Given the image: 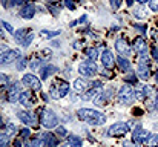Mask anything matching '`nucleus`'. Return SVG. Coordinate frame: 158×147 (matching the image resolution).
I'll return each instance as SVG.
<instances>
[{
    "mask_svg": "<svg viewBox=\"0 0 158 147\" xmlns=\"http://www.w3.org/2000/svg\"><path fill=\"white\" fill-rule=\"evenodd\" d=\"M77 118L91 126H100V124L106 123V116L103 113H100L98 110H94V109H88V107H81L80 110H77Z\"/></svg>",
    "mask_w": 158,
    "mask_h": 147,
    "instance_id": "nucleus-1",
    "label": "nucleus"
},
{
    "mask_svg": "<svg viewBox=\"0 0 158 147\" xmlns=\"http://www.w3.org/2000/svg\"><path fill=\"white\" fill-rule=\"evenodd\" d=\"M40 121H42V126L46 127V129H52V127L58 126V116H57V113L54 112L52 109H48V107L42 110Z\"/></svg>",
    "mask_w": 158,
    "mask_h": 147,
    "instance_id": "nucleus-2",
    "label": "nucleus"
},
{
    "mask_svg": "<svg viewBox=\"0 0 158 147\" xmlns=\"http://www.w3.org/2000/svg\"><path fill=\"white\" fill-rule=\"evenodd\" d=\"M69 92V84L66 81H55L54 84H51V89H49V94L54 100H60L64 95H68Z\"/></svg>",
    "mask_w": 158,
    "mask_h": 147,
    "instance_id": "nucleus-3",
    "label": "nucleus"
},
{
    "mask_svg": "<svg viewBox=\"0 0 158 147\" xmlns=\"http://www.w3.org/2000/svg\"><path fill=\"white\" fill-rule=\"evenodd\" d=\"M135 100V95H134V91L129 84H124L120 91H118V101L124 106H129L132 104V101Z\"/></svg>",
    "mask_w": 158,
    "mask_h": 147,
    "instance_id": "nucleus-4",
    "label": "nucleus"
},
{
    "mask_svg": "<svg viewBox=\"0 0 158 147\" xmlns=\"http://www.w3.org/2000/svg\"><path fill=\"white\" fill-rule=\"evenodd\" d=\"M97 64L92 61V60H86V61H81L80 66H78V72L83 75V77H94L97 75Z\"/></svg>",
    "mask_w": 158,
    "mask_h": 147,
    "instance_id": "nucleus-5",
    "label": "nucleus"
},
{
    "mask_svg": "<svg viewBox=\"0 0 158 147\" xmlns=\"http://www.w3.org/2000/svg\"><path fill=\"white\" fill-rule=\"evenodd\" d=\"M129 132V124L127 123H114L109 129H107V137H115V138H118V137H123V135H126Z\"/></svg>",
    "mask_w": 158,
    "mask_h": 147,
    "instance_id": "nucleus-6",
    "label": "nucleus"
},
{
    "mask_svg": "<svg viewBox=\"0 0 158 147\" xmlns=\"http://www.w3.org/2000/svg\"><path fill=\"white\" fill-rule=\"evenodd\" d=\"M20 55L22 54L19 49H6L5 52L0 54V64H11L12 61H17Z\"/></svg>",
    "mask_w": 158,
    "mask_h": 147,
    "instance_id": "nucleus-7",
    "label": "nucleus"
},
{
    "mask_svg": "<svg viewBox=\"0 0 158 147\" xmlns=\"http://www.w3.org/2000/svg\"><path fill=\"white\" fill-rule=\"evenodd\" d=\"M22 83H23L28 89H32V91H40V89H42V81H40V78H37L34 74H25L23 78H22Z\"/></svg>",
    "mask_w": 158,
    "mask_h": 147,
    "instance_id": "nucleus-8",
    "label": "nucleus"
},
{
    "mask_svg": "<svg viewBox=\"0 0 158 147\" xmlns=\"http://www.w3.org/2000/svg\"><path fill=\"white\" fill-rule=\"evenodd\" d=\"M100 92H103V83H102V81H94V83L89 86V91L85 94L83 100L89 101V100H92V98L97 97Z\"/></svg>",
    "mask_w": 158,
    "mask_h": 147,
    "instance_id": "nucleus-9",
    "label": "nucleus"
},
{
    "mask_svg": "<svg viewBox=\"0 0 158 147\" xmlns=\"http://www.w3.org/2000/svg\"><path fill=\"white\" fill-rule=\"evenodd\" d=\"M148 135H149V132H148V130H144L141 124H138V126L135 127V130H134V137H132L134 144H135V146H138V144L144 143V140L148 138Z\"/></svg>",
    "mask_w": 158,
    "mask_h": 147,
    "instance_id": "nucleus-10",
    "label": "nucleus"
},
{
    "mask_svg": "<svg viewBox=\"0 0 158 147\" xmlns=\"http://www.w3.org/2000/svg\"><path fill=\"white\" fill-rule=\"evenodd\" d=\"M20 95H22V92H20V84L15 81V83H12V84L9 86V89H8V100H9L11 103H15V101H19Z\"/></svg>",
    "mask_w": 158,
    "mask_h": 147,
    "instance_id": "nucleus-11",
    "label": "nucleus"
},
{
    "mask_svg": "<svg viewBox=\"0 0 158 147\" xmlns=\"http://www.w3.org/2000/svg\"><path fill=\"white\" fill-rule=\"evenodd\" d=\"M102 64L105 66L106 69H112V67H114V64H115L114 54H112L109 49H106L105 52L102 54Z\"/></svg>",
    "mask_w": 158,
    "mask_h": 147,
    "instance_id": "nucleus-12",
    "label": "nucleus"
},
{
    "mask_svg": "<svg viewBox=\"0 0 158 147\" xmlns=\"http://www.w3.org/2000/svg\"><path fill=\"white\" fill-rule=\"evenodd\" d=\"M115 49H117V52L121 55V57H127L129 55V52H131V49H129V45H127V42L124 40V39H117V42H115Z\"/></svg>",
    "mask_w": 158,
    "mask_h": 147,
    "instance_id": "nucleus-13",
    "label": "nucleus"
},
{
    "mask_svg": "<svg viewBox=\"0 0 158 147\" xmlns=\"http://www.w3.org/2000/svg\"><path fill=\"white\" fill-rule=\"evenodd\" d=\"M134 49L137 51V54L141 57V55H148V45H146V42H144V39H141V37H138V39H135V42H134Z\"/></svg>",
    "mask_w": 158,
    "mask_h": 147,
    "instance_id": "nucleus-14",
    "label": "nucleus"
},
{
    "mask_svg": "<svg viewBox=\"0 0 158 147\" xmlns=\"http://www.w3.org/2000/svg\"><path fill=\"white\" fill-rule=\"evenodd\" d=\"M137 75L141 80H149L151 78V67H149V64L148 63H140L138 69H137Z\"/></svg>",
    "mask_w": 158,
    "mask_h": 147,
    "instance_id": "nucleus-15",
    "label": "nucleus"
},
{
    "mask_svg": "<svg viewBox=\"0 0 158 147\" xmlns=\"http://www.w3.org/2000/svg\"><path fill=\"white\" fill-rule=\"evenodd\" d=\"M34 14H35V6L34 5H25L22 9H20V17L22 18H25V20H29V18H32L34 17Z\"/></svg>",
    "mask_w": 158,
    "mask_h": 147,
    "instance_id": "nucleus-16",
    "label": "nucleus"
},
{
    "mask_svg": "<svg viewBox=\"0 0 158 147\" xmlns=\"http://www.w3.org/2000/svg\"><path fill=\"white\" fill-rule=\"evenodd\" d=\"M110 97V91H106V92H100L97 97L94 98V104L95 106H98V107H103L106 103H107V100Z\"/></svg>",
    "mask_w": 158,
    "mask_h": 147,
    "instance_id": "nucleus-17",
    "label": "nucleus"
},
{
    "mask_svg": "<svg viewBox=\"0 0 158 147\" xmlns=\"http://www.w3.org/2000/svg\"><path fill=\"white\" fill-rule=\"evenodd\" d=\"M17 118H19L22 123H25L26 126L34 124V118H32V115H31L28 110H20V112H17Z\"/></svg>",
    "mask_w": 158,
    "mask_h": 147,
    "instance_id": "nucleus-18",
    "label": "nucleus"
},
{
    "mask_svg": "<svg viewBox=\"0 0 158 147\" xmlns=\"http://www.w3.org/2000/svg\"><path fill=\"white\" fill-rule=\"evenodd\" d=\"M88 88H89V83H88L85 78H77V80L74 81V89H75V92H78V94L85 92Z\"/></svg>",
    "mask_w": 158,
    "mask_h": 147,
    "instance_id": "nucleus-19",
    "label": "nucleus"
},
{
    "mask_svg": "<svg viewBox=\"0 0 158 147\" xmlns=\"http://www.w3.org/2000/svg\"><path fill=\"white\" fill-rule=\"evenodd\" d=\"M19 101H20L25 107H29V106H32L34 97H32V94H31L29 91H26V92H22V95H20V98H19Z\"/></svg>",
    "mask_w": 158,
    "mask_h": 147,
    "instance_id": "nucleus-20",
    "label": "nucleus"
},
{
    "mask_svg": "<svg viewBox=\"0 0 158 147\" xmlns=\"http://www.w3.org/2000/svg\"><path fill=\"white\" fill-rule=\"evenodd\" d=\"M26 147H46V141H45V137L42 135H39V137H35V138H32L31 141H28L26 143Z\"/></svg>",
    "mask_w": 158,
    "mask_h": 147,
    "instance_id": "nucleus-21",
    "label": "nucleus"
},
{
    "mask_svg": "<svg viewBox=\"0 0 158 147\" xmlns=\"http://www.w3.org/2000/svg\"><path fill=\"white\" fill-rule=\"evenodd\" d=\"M55 72H57V67L52 66V64H48V66H45V67L40 69V78L42 80H46L51 74H55Z\"/></svg>",
    "mask_w": 158,
    "mask_h": 147,
    "instance_id": "nucleus-22",
    "label": "nucleus"
},
{
    "mask_svg": "<svg viewBox=\"0 0 158 147\" xmlns=\"http://www.w3.org/2000/svg\"><path fill=\"white\" fill-rule=\"evenodd\" d=\"M29 34H28V29H19V31H15L14 32V40L17 42V43H20V45H23V42L26 40V37H28Z\"/></svg>",
    "mask_w": 158,
    "mask_h": 147,
    "instance_id": "nucleus-23",
    "label": "nucleus"
},
{
    "mask_svg": "<svg viewBox=\"0 0 158 147\" xmlns=\"http://www.w3.org/2000/svg\"><path fill=\"white\" fill-rule=\"evenodd\" d=\"M68 146L69 147H81L83 146V140L77 135H68Z\"/></svg>",
    "mask_w": 158,
    "mask_h": 147,
    "instance_id": "nucleus-24",
    "label": "nucleus"
},
{
    "mask_svg": "<svg viewBox=\"0 0 158 147\" xmlns=\"http://www.w3.org/2000/svg\"><path fill=\"white\" fill-rule=\"evenodd\" d=\"M117 63H118V66H120V69H121L123 72H131V63H129L127 58L118 57V58H117Z\"/></svg>",
    "mask_w": 158,
    "mask_h": 147,
    "instance_id": "nucleus-25",
    "label": "nucleus"
},
{
    "mask_svg": "<svg viewBox=\"0 0 158 147\" xmlns=\"http://www.w3.org/2000/svg\"><path fill=\"white\" fill-rule=\"evenodd\" d=\"M144 146L146 147H158V135L157 133H149L148 138L144 140Z\"/></svg>",
    "mask_w": 158,
    "mask_h": 147,
    "instance_id": "nucleus-26",
    "label": "nucleus"
},
{
    "mask_svg": "<svg viewBox=\"0 0 158 147\" xmlns=\"http://www.w3.org/2000/svg\"><path fill=\"white\" fill-rule=\"evenodd\" d=\"M45 141H46V147H57L58 146V140L55 138V135L52 133H43Z\"/></svg>",
    "mask_w": 158,
    "mask_h": 147,
    "instance_id": "nucleus-27",
    "label": "nucleus"
},
{
    "mask_svg": "<svg viewBox=\"0 0 158 147\" xmlns=\"http://www.w3.org/2000/svg\"><path fill=\"white\" fill-rule=\"evenodd\" d=\"M60 34H61V31H46V29L40 31V37L45 39V40H49V39H52L55 35H60Z\"/></svg>",
    "mask_w": 158,
    "mask_h": 147,
    "instance_id": "nucleus-28",
    "label": "nucleus"
},
{
    "mask_svg": "<svg viewBox=\"0 0 158 147\" xmlns=\"http://www.w3.org/2000/svg\"><path fill=\"white\" fill-rule=\"evenodd\" d=\"M135 98H138V100H144L146 98V86H143V84H138L137 86V89H135Z\"/></svg>",
    "mask_w": 158,
    "mask_h": 147,
    "instance_id": "nucleus-29",
    "label": "nucleus"
},
{
    "mask_svg": "<svg viewBox=\"0 0 158 147\" xmlns=\"http://www.w3.org/2000/svg\"><path fill=\"white\" fill-rule=\"evenodd\" d=\"M8 144H9V133L6 132L0 133V147H6Z\"/></svg>",
    "mask_w": 158,
    "mask_h": 147,
    "instance_id": "nucleus-30",
    "label": "nucleus"
},
{
    "mask_svg": "<svg viewBox=\"0 0 158 147\" xmlns=\"http://www.w3.org/2000/svg\"><path fill=\"white\" fill-rule=\"evenodd\" d=\"M85 54L91 58V60H95L97 57H98V52H97V49H94V48H88V49H85Z\"/></svg>",
    "mask_w": 158,
    "mask_h": 147,
    "instance_id": "nucleus-31",
    "label": "nucleus"
},
{
    "mask_svg": "<svg viewBox=\"0 0 158 147\" xmlns=\"http://www.w3.org/2000/svg\"><path fill=\"white\" fill-rule=\"evenodd\" d=\"M134 15H135V17H138V18H144V17H146V12H144V9H143V8H138V9H135V11H134Z\"/></svg>",
    "mask_w": 158,
    "mask_h": 147,
    "instance_id": "nucleus-32",
    "label": "nucleus"
},
{
    "mask_svg": "<svg viewBox=\"0 0 158 147\" xmlns=\"http://www.w3.org/2000/svg\"><path fill=\"white\" fill-rule=\"evenodd\" d=\"M8 81H9L8 75H6V74H0V88H2V86H6Z\"/></svg>",
    "mask_w": 158,
    "mask_h": 147,
    "instance_id": "nucleus-33",
    "label": "nucleus"
},
{
    "mask_svg": "<svg viewBox=\"0 0 158 147\" xmlns=\"http://www.w3.org/2000/svg\"><path fill=\"white\" fill-rule=\"evenodd\" d=\"M32 39H34V34H32V32H29V35L26 37V40L23 42V45H22V46H25V48H28V46L31 45V42H32Z\"/></svg>",
    "mask_w": 158,
    "mask_h": 147,
    "instance_id": "nucleus-34",
    "label": "nucleus"
},
{
    "mask_svg": "<svg viewBox=\"0 0 158 147\" xmlns=\"http://www.w3.org/2000/svg\"><path fill=\"white\" fill-rule=\"evenodd\" d=\"M149 8L151 11H158V0H149Z\"/></svg>",
    "mask_w": 158,
    "mask_h": 147,
    "instance_id": "nucleus-35",
    "label": "nucleus"
},
{
    "mask_svg": "<svg viewBox=\"0 0 158 147\" xmlns=\"http://www.w3.org/2000/svg\"><path fill=\"white\" fill-rule=\"evenodd\" d=\"M86 18H88V15H83V17H80L78 20H74V22L71 23V26H77L78 23H83V22H86Z\"/></svg>",
    "mask_w": 158,
    "mask_h": 147,
    "instance_id": "nucleus-36",
    "label": "nucleus"
},
{
    "mask_svg": "<svg viewBox=\"0 0 158 147\" xmlns=\"http://www.w3.org/2000/svg\"><path fill=\"white\" fill-rule=\"evenodd\" d=\"M63 3H64V6H66L68 9H75V3H74L72 0H64Z\"/></svg>",
    "mask_w": 158,
    "mask_h": 147,
    "instance_id": "nucleus-37",
    "label": "nucleus"
},
{
    "mask_svg": "<svg viewBox=\"0 0 158 147\" xmlns=\"http://www.w3.org/2000/svg\"><path fill=\"white\" fill-rule=\"evenodd\" d=\"M26 63H28L26 58H22V60L19 61V64H17V69H19V71H23V67L26 66Z\"/></svg>",
    "mask_w": 158,
    "mask_h": 147,
    "instance_id": "nucleus-38",
    "label": "nucleus"
},
{
    "mask_svg": "<svg viewBox=\"0 0 158 147\" xmlns=\"http://www.w3.org/2000/svg\"><path fill=\"white\" fill-rule=\"evenodd\" d=\"M120 5H121V0H110V8L112 9H118Z\"/></svg>",
    "mask_w": 158,
    "mask_h": 147,
    "instance_id": "nucleus-39",
    "label": "nucleus"
},
{
    "mask_svg": "<svg viewBox=\"0 0 158 147\" xmlns=\"http://www.w3.org/2000/svg\"><path fill=\"white\" fill-rule=\"evenodd\" d=\"M40 66H42V60H32V63H31V67L32 69H37Z\"/></svg>",
    "mask_w": 158,
    "mask_h": 147,
    "instance_id": "nucleus-40",
    "label": "nucleus"
},
{
    "mask_svg": "<svg viewBox=\"0 0 158 147\" xmlns=\"http://www.w3.org/2000/svg\"><path fill=\"white\" fill-rule=\"evenodd\" d=\"M2 25H3V28L8 31V32H14V29H12V26L8 23V22H2Z\"/></svg>",
    "mask_w": 158,
    "mask_h": 147,
    "instance_id": "nucleus-41",
    "label": "nucleus"
},
{
    "mask_svg": "<svg viewBox=\"0 0 158 147\" xmlns=\"http://www.w3.org/2000/svg\"><path fill=\"white\" fill-rule=\"evenodd\" d=\"M29 2L31 0H14V5H29Z\"/></svg>",
    "mask_w": 158,
    "mask_h": 147,
    "instance_id": "nucleus-42",
    "label": "nucleus"
},
{
    "mask_svg": "<svg viewBox=\"0 0 158 147\" xmlns=\"http://www.w3.org/2000/svg\"><path fill=\"white\" fill-rule=\"evenodd\" d=\"M20 135H22L23 138H28V137H29V129H22V130H20Z\"/></svg>",
    "mask_w": 158,
    "mask_h": 147,
    "instance_id": "nucleus-43",
    "label": "nucleus"
},
{
    "mask_svg": "<svg viewBox=\"0 0 158 147\" xmlns=\"http://www.w3.org/2000/svg\"><path fill=\"white\" fill-rule=\"evenodd\" d=\"M151 52H152V57H154V58H155V60L158 61V49L152 48V49H151Z\"/></svg>",
    "mask_w": 158,
    "mask_h": 147,
    "instance_id": "nucleus-44",
    "label": "nucleus"
},
{
    "mask_svg": "<svg viewBox=\"0 0 158 147\" xmlns=\"http://www.w3.org/2000/svg\"><path fill=\"white\" fill-rule=\"evenodd\" d=\"M57 132H58L60 135H63V137L68 133V132H66V129H63V127H57Z\"/></svg>",
    "mask_w": 158,
    "mask_h": 147,
    "instance_id": "nucleus-45",
    "label": "nucleus"
},
{
    "mask_svg": "<svg viewBox=\"0 0 158 147\" xmlns=\"http://www.w3.org/2000/svg\"><path fill=\"white\" fill-rule=\"evenodd\" d=\"M135 28H137V29H138V31H140V32H143V34H144V32H146V26H143V25H140V26H138V25H137V26H135Z\"/></svg>",
    "mask_w": 158,
    "mask_h": 147,
    "instance_id": "nucleus-46",
    "label": "nucleus"
},
{
    "mask_svg": "<svg viewBox=\"0 0 158 147\" xmlns=\"http://www.w3.org/2000/svg\"><path fill=\"white\" fill-rule=\"evenodd\" d=\"M6 49H9L8 46H6V45H0V54H2V52H5Z\"/></svg>",
    "mask_w": 158,
    "mask_h": 147,
    "instance_id": "nucleus-47",
    "label": "nucleus"
},
{
    "mask_svg": "<svg viewBox=\"0 0 158 147\" xmlns=\"http://www.w3.org/2000/svg\"><path fill=\"white\" fill-rule=\"evenodd\" d=\"M123 147H137V146H134V144H131V143L124 141V143H123Z\"/></svg>",
    "mask_w": 158,
    "mask_h": 147,
    "instance_id": "nucleus-48",
    "label": "nucleus"
},
{
    "mask_svg": "<svg viewBox=\"0 0 158 147\" xmlns=\"http://www.w3.org/2000/svg\"><path fill=\"white\" fill-rule=\"evenodd\" d=\"M12 146H14V147H20V141H19V140H15V141H14V144H12Z\"/></svg>",
    "mask_w": 158,
    "mask_h": 147,
    "instance_id": "nucleus-49",
    "label": "nucleus"
},
{
    "mask_svg": "<svg viewBox=\"0 0 158 147\" xmlns=\"http://www.w3.org/2000/svg\"><path fill=\"white\" fill-rule=\"evenodd\" d=\"M155 110L158 112V95L155 97Z\"/></svg>",
    "mask_w": 158,
    "mask_h": 147,
    "instance_id": "nucleus-50",
    "label": "nucleus"
},
{
    "mask_svg": "<svg viewBox=\"0 0 158 147\" xmlns=\"http://www.w3.org/2000/svg\"><path fill=\"white\" fill-rule=\"evenodd\" d=\"M3 126V118H2V115H0V127Z\"/></svg>",
    "mask_w": 158,
    "mask_h": 147,
    "instance_id": "nucleus-51",
    "label": "nucleus"
},
{
    "mask_svg": "<svg viewBox=\"0 0 158 147\" xmlns=\"http://www.w3.org/2000/svg\"><path fill=\"white\" fill-rule=\"evenodd\" d=\"M138 3H146V2H149V0H137Z\"/></svg>",
    "mask_w": 158,
    "mask_h": 147,
    "instance_id": "nucleus-52",
    "label": "nucleus"
},
{
    "mask_svg": "<svg viewBox=\"0 0 158 147\" xmlns=\"http://www.w3.org/2000/svg\"><path fill=\"white\" fill-rule=\"evenodd\" d=\"M132 2H134V0H127V2H126V3H127V5H129V6H131V5H132Z\"/></svg>",
    "mask_w": 158,
    "mask_h": 147,
    "instance_id": "nucleus-53",
    "label": "nucleus"
},
{
    "mask_svg": "<svg viewBox=\"0 0 158 147\" xmlns=\"http://www.w3.org/2000/svg\"><path fill=\"white\" fill-rule=\"evenodd\" d=\"M0 35H2V26H0Z\"/></svg>",
    "mask_w": 158,
    "mask_h": 147,
    "instance_id": "nucleus-54",
    "label": "nucleus"
},
{
    "mask_svg": "<svg viewBox=\"0 0 158 147\" xmlns=\"http://www.w3.org/2000/svg\"><path fill=\"white\" fill-rule=\"evenodd\" d=\"M78 2H83V0H78Z\"/></svg>",
    "mask_w": 158,
    "mask_h": 147,
    "instance_id": "nucleus-55",
    "label": "nucleus"
},
{
    "mask_svg": "<svg viewBox=\"0 0 158 147\" xmlns=\"http://www.w3.org/2000/svg\"><path fill=\"white\" fill-rule=\"evenodd\" d=\"M63 147H64V146H63Z\"/></svg>",
    "mask_w": 158,
    "mask_h": 147,
    "instance_id": "nucleus-56",
    "label": "nucleus"
}]
</instances>
